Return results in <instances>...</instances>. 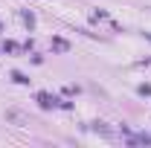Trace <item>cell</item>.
<instances>
[{
    "label": "cell",
    "mask_w": 151,
    "mask_h": 148,
    "mask_svg": "<svg viewBox=\"0 0 151 148\" xmlns=\"http://www.w3.org/2000/svg\"><path fill=\"white\" fill-rule=\"evenodd\" d=\"M38 102H41V108H55L58 105V99L50 96V93H38Z\"/></svg>",
    "instance_id": "6da1fadb"
},
{
    "label": "cell",
    "mask_w": 151,
    "mask_h": 148,
    "mask_svg": "<svg viewBox=\"0 0 151 148\" xmlns=\"http://www.w3.org/2000/svg\"><path fill=\"white\" fill-rule=\"evenodd\" d=\"M20 18L26 20V26H29V29H32V26H35V15H32V12H29V9H23V12H20Z\"/></svg>",
    "instance_id": "7a4b0ae2"
},
{
    "label": "cell",
    "mask_w": 151,
    "mask_h": 148,
    "mask_svg": "<svg viewBox=\"0 0 151 148\" xmlns=\"http://www.w3.org/2000/svg\"><path fill=\"white\" fill-rule=\"evenodd\" d=\"M52 47H55V50H61V52H67V50H70V44H67L64 38H55V41H52Z\"/></svg>",
    "instance_id": "3957f363"
},
{
    "label": "cell",
    "mask_w": 151,
    "mask_h": 148,
    "mask_svg": "<svg viewBox=\"0 0 151 148\" xmlns=\"http://www.w3.org/2000/svg\"><path fill=\"white\" fill-rule=\"evenodd\" d=\"M12 78H15L18 84H29V75H23L20 70H15V73H12Z\"/></svg>",
    "instance_id": "277c9868"
},
{
    "label": "cell",
    "mask_w": 151,
    "mask_h": 148,
    "mask_svg": "<svg viewBox=\"0 0 151 148\" xmlns=\"http://www.w3.org/2000/svg\"><path fill=\"white\" fill-rule=\"evenodd\" d=\"M131 142H142V145H148L151 137H148V134H137V137H131Z\"/></svg>",
    "instance_id": "5b68a950"
},
{
    "label": "cell",
    "mask_w": 151,
    "mask_h": 148,
    "mask_svg": "<svg viewBox=\"0 0 151 148\" xmlns=\"http://www.w3.org/2000/svg\"><path fill=\"white\" fill-rule=\"evenodd\" d=\"M137 93H139V96H151V84H139Z\"/></svg>",
    "instance_id": "8992f818"
},
{
    "label": "cell",
    "mask_w": 151,
    "mask_h": 148,
    "mask_svg": "<svg viewBox=\"0 0 151 148\" xmlns=\"http://www.w3.org/2000/svg\"><path fill=\"white\" fill-rule=\"evenodd\" d=\"M93 131H102V134H111V131H108V125H105V122H93Z\"/></svg>",
    "instance_id": "52a82bcc"
}]
</instances>
